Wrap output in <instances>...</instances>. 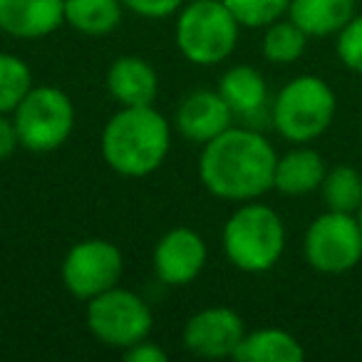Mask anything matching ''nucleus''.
Listing matches in <instances>:
<instances>
[{
    "label": "nucleus",
    "mask_w": 362,
    "mask_h": 362,
    "mask_svg": "<svg viewBox=\"0 0 362 362\" xmlns=\"http://www.w3.org/2000/svg\"><path fill=\"white\" fill-rule=\"evenodd\" d=\"M308 45V35L288 18L266 25V35H263V55L273 65H291V62L300 60Z\"/></svg>",
    "instance_id": "21"
},
{
    "label": "nucleus",
    "mask_w": 362,
    "mask_h": 362,
    "mask_svg": "<svg viewBox=\"0 0 362 362\" xmlns=\"http://www.w3.org/2000/svg\"><path fill=\"white\" fill-rule=\"evenodd\" d=\"M241 23L223 0H194L176 18V45L194 65H218L236 50Z\"/></svg>",
    "instance_id": "4"
},
{
    "label": "nucleus",
    "mask_w": 362,
    "mask_h": 362,
    "mask_svg": "<svg viewBox=\"0 0 362 362\" xmlns=\"http://www.w3.org/2000/svg\"><path fill=\"white\" fill-rule=\"evenodd\" d=\"M286 251V226L266 204L243 202L223 226V253L243 273H266Z\"/></svg>",
    "instance_id": "3"
},
{
    "label": "nucleus",
    "mask_w": 362,
    "mask_h": 362,
    "mask_svg": "<svg viewBox=\"0 0 362 362\" xmlns=\"http://www.w3.org/2000/svg\"><path fill=\"white\" fill-rule=\"evenodd\" d=\"M124 357L129 362H166V352L161 350L156 342H149V340H141V342H136V345L127 347Z\"/></svg>",
    "instance_id": "26"
},
{
    "label": "nucleus",
    "mask_w": 362,
    "mask_h": 362,
    "mask_svg": "<svg viewBox=\"0 0 362 362\" xmlns=\"http://www.w3.org/2000/svg\"><path fill=\"white\" fill-rule=\"evenodd\" d=\"M233 127V112L218 90H197L176 110V129L194 144H206Z\"/></svg>",
    "instance_id": "12"
},
{
    "label": "nucleus",
    "mask_w": 362,
    "mask_h": 362,
    "mask_svg": "<svg viewBox=\"0 0 362 362\" xmlns=\"http://www.w3.org/2000/svg\"><path fill=\"white\" fill-rule=\"evenodd\" d=\"M335 107V92L322 77L300 75L278 92L273 102V124L283 139L308 144L327 132Z\"/></svg>",
    "instance_id": "5"
},
{
    "label": "nucleus",
    "mask_w": 362,
    "mask_h": 362,
    "mask_svg": "<svg viewBox=\"0 0 362 362\" xmlns=\"http://www.w3.org/2000/svg\"><path fill=\"white\" fill-rule=\"evenodd\" d=\"M303 251L317 273L340 276L352 271L362 261V226L357 216L327 209L308 226Z\"/></svg>",
    "instance_id": "8"
},
{
    "label": "nucleus",
    "mask_w": 362,
    "mask_h": 362,
    "mask_svg": "<svg viewBox=\"0 0 362 362\" xmlns=\"http://www.w3.org/2000/svg\"><path fill=\"white\" fill-rule=\"evenodd\" d=\"M305 350L291 332L278 327H261L256 332H246L241 345L233 352L238 362H300Z\"/></svg>",
    "instance_id": "18"
},
{
    "label": "nucleus",
    "mask_w": 362,
    "mask_h": 362,
    "mask_svg": "<svg viewBox=\"0 0 362 362\" xmlns=\"http://www.w3.org/2000/svg\"><path fill=\"white\" fill-rule=\"evenodd\" d=\"M107 90L122 107H149L159 92L156 70L134 55L119 57L107 72Z\"/></svg>",
    "instance_id": "14"
},
{
    "label": "nucleus",
    "mask_w": 362,
    "mask_h": 362,
    "mask_svg": "<svg viewBox=\"0 0 362 362\" xmlns=\"http://www.w3.org/2000/svg\"><path fill=\"white\" fill-rule=\"evenodd\" d=\"M33 87V72L21 57L0 52V115H11Z\"/></svg>",
    "instance_id": "22"
},
{
    "label": "nucleus",
    "mask_w": 362,
    "mask_h": 362,
    "mask_svg": "<svg viewBox=\"0 0 362 362\" xmlns=\"http://www.w3.org/2000/svg\"><path fill=\"white\" fill-rule=\"evenodd\" d=\"M122 0H65V23L85 35H107L122 21Z\"/></svg>",
    "instance_id": "19"
},
{
    "label": "nucleus",
    "mask_w": 362,
    "mask_h": 362,
    "mask_svg": "<svg viewBox=\"0 0 362 362\" xmlns=\"http://www.w3.org/2000/svg\"><path fill=\"white\" fill-rule=\"evenodd\" d=\"M276 149L251 127H228L206 141L199 161V176L209 194L223 202H256L273 189Z\"/></svg>",
    "instance_id": "1"
},
{
    "label": "nucleus",
    "mask_w": 362,
    "mask_h": 362,
    "mask_svg": "<svg viewBox=\"0 0 362 362\" xmlns=\"http://www.w3.org/2000/svg\"><path fill=\"white\" fill-rule=\"evenodd\" d=\"M18 146H21V139H18L16 122L8 119V115H0V161L11 159Z\"/></svg>",
    "instance_id": "27"
},
{
    "label": "nucleus",
    "mask_w": 362,
    "mask_h": 362,
    "mask_svg": "<svg viewBox=\"0 0 362 362\" xmlns=\"http://www.w3.org/2000/svg\"><path fill=\"white\" fill-rule=\"evenodd\" d=\"M241 28H266L288 13L291 0H223Z\"/></svg>",
    "instance_id": "23"
},
{
    "label": "nucleus",
    "mask_w": 362,
    "mask_h": 362,
    "mask_svg": "<svg viewBox=\"0 0 362 362\" xmlns=\"http://www.w3.org/2000/svg\"><path fill=\"white\" fill-rule=\"evenodd\" d=\"M13 122L21 146L35 154H47L70 139L75 129V105L57 87L33 85L13 112Z\"/></svg>",
    "instance_id": "6"
},
{
    "label": "nucleus",
    "mask_w": 362,
    "mask_h": 362,
    "mask_svg": "<svg viewBox=\"0 0 362 362\" xmlns=\"http://www.w3.org/2000/svg\"><path fill=\"white\" fill-rule=\"evenodd\" d=\"M218 95L231 107L233 117L241 119H253L266 110L268 87L263 75L251 65H236L223 72L218 82Z\"/></svg>",
    "instance_id": "17"
},
{
    "label": "nucleus",
    "mask_w": 362,
    "mask_h": 362,
    "mask_svg": "<svg viewBox=\"0 0 362 362\" xmlns=\"http://www.w3.org/2000/svg\"><path fill=\"white\" fill-rule=\"evenodd\" d=\"M325 159L310 146H298L288 154L278 156L273 189L286 197H305L320 189L325 179Z\"/></svg>",
    "instance_id": "15"
},
{
    "label": "nucleus",
    "mask_w": 362,
    "mask_h": 362,
    "mask_svg": "<svg viewBox=\"0 0 362 362\" xmlns=\"http://www.w3.org/2000/svg\"><path fill=\"white\" fill-rule=\"evenodd\" d=\"M151 310L136 293L110 288L87 300V327L107 347H127L146 340L151 332Z\"/></svg>",
    "instance_id": "7"
},
{
    "label": "nucleus",
    "mask_w": 362,
    "mask_h": 362,
    "mask_svg": "<svg viewBox=\"0 0 362 362\" xmlns=\"http://www.w3.org/2000/svg\"><path fill=\"white\" fill-rule=\"evenodd\" d=\"M171 127L154 107H122L102 132V156L122 176H149L164 164Z\"/></svg>",
    "instance_id": "2"
},
{
    "label": "nucleus",
    "mask_w": 362,
    "mask_h": 362,
    "mask_svg": "<svg viewBox=\"0 0 362 362\" xmlns=\"http://www.w3.org/2000/svg\"><path fill=\"white\" fill-rule=\"evenodd\" d=\"M355 216H357V221H360V226H362V204H360V209H357Z\"/></svg>",
    "instance_id": "28"
},
{
    "label": "nucleus",
    "mask_w": 362,
    "mask_h": 362,
    "mask_svg": "<svg viewBox=\"0 0 362 362\" xmlns=\"http://www.w3.org/2000/svg\"><path fill=\"white\" fill-rule=\"evenodd\" d=\"M335 50L347 70L362 75V16H352L350 23L337 33Z\"/></svg>",
    "instance_id": "24"
},
{
    "label": "nucleus",
    "mask_w": 362,
    "mask_h": 362,
    "mask_svg": "<svg viewBox=\"0 0 362 362\" xmlns=\"http://www.w3.org/2000/svg\"><path fill=\"white\" fill-rule=\"evenodd\" d=\"M322 202L330 211L357 214L362 204V174L355 166L337 164L325 171L320 184Z\"/></svg>",
    "instance_id": "20"
},
{
    "label": "nucleus",
    "mask_w": 362,
    "mask_h": 362,
    "mask_svg": "<svg viewBox=\"0 0 362 362\" xmlns=\"http://www.w3.org/2000/svg\"><path fill=\"white\" fill-rule=\"evenodd\" d=\"M246 327L231 308H204L184 325V347L199 357H233Z\"/></svg>",
    "instance_id": "10"
},
{
    "label": "nucleus",
    "mask_w": 362,
    "mask_h": 362,
    "mask_svg": "<svg viewBox=\"0 0 362 362\" xmlns=\"http://www.w3.org/2000/svg\"><path fill=\"white\" fill-rule=\"evenodd\" d=\"M122 6L141 18H169L181 11V0H122Z\"/></svg>",
    "instance_id": "25"
},
{
    "label": "nucleus",
    "mask_w": 362,
    "mask_h": 362,
    "mask_svg": "<svg viewBox=\"0 0 362 362\" xmlns=\"http://www.w3.org/2000/svg\"><path fill=\"white\" fill-rule=\"evenodd\" d=\"M122 253L105 238H87L67 251L62 261V283L80 300H92L122 278Z\"/></svg>",
    "instance_id": "9"
},
{
    "label": "nucleus",
    "mask_w": 362,
    "mask_h": 362,
    "mask_svg": "<svg viewBox=\"0 0 362 362\" xmlns=\"http://www.w3.org/2000/svg\"><path fill=\"white\" fill-rule=\"evenodd\" d=\"M206 243L187 226L171 228L154 248V271L166 286H187L206 266Z\"/></svg>",
    "instance_id": "11"
},
{
    "label": "nucleus",
    "mask_w": 362,
    "mask_h": 362,
    "mask_svg": "<svg viewBox=\"0 0 362 362\" xmlns=\"http://www.w3.org/2000/svg\"><path fill=\"white\" fill-rule=\"evenodd\" d=\"M65 23V0H0V30L37 40Z\"/></svg>",
    "instance_id": "13"
},
{
    "label": "nucleus",
    "mask_w": 362,
    "mask_h": 362,
    "mask_svg": "<svg viewBox=\"0 0 362 362\" xmlns=\"http://www.w3.org/2000/svg\"><path fill=\"white\" fill-rule=\"evenodd\" d=\"M355 16V0H291L288 18L308 37L337 35Z\"/></svg>",
    "instance_id": "16"
}]
</instances>
